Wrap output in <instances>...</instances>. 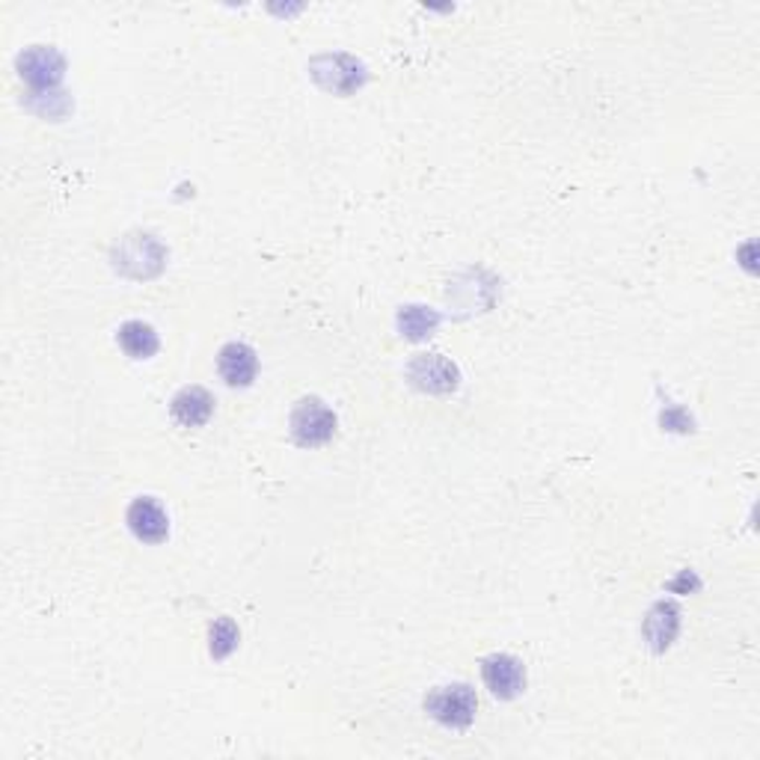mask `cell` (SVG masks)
I'll use <instances>...</instances> for the list:
<instances>
[{"instance_id":"1","label":"cell","mask_w":760,"mask_h":760,"mask_svg":"<svg viewBox=\"0 0 760 760\" xmlns=\"http://www.w3.org/2000/svg\"><path fill=\"white\" fill-rule=\"evenodd\" d=\"M425 710L431 716L437 719L439 725H449V728H467L472 719H475V710H479V698L467 684L455 686H439L434 689L429 698H425Z\"/></svg>"},{"instance_id":"2","label":"cell","mask_w":760,"mask_h":760,"mask_svg":"<svg viewBox=\"0 0 760 760\" xmlns=\"http://www.w3.org/2000/svg\"><path fill=\"white\" fill-rule=\"evenodd\" d=\"M291 434L300 446H322L336 434V413L322 398H300L291 410Z\"/></svg>"},{"instance_id":"3","label":"cell","mask_w":760,"mask_h":760,"mask_svg":"<svg viewBox=\"0 0 760 760\" xmlns=\"http://www.w3.org/2000/svg\"><path fill=\"white\" fill-rule=\"evenodd\" d=\"M408 377L417 389L437 393V396L451 393V389L458 386V381H461L458 365L451 363V360H446L443 353H422V357H417V360L410 363Z\"/></svg>"},{"instance_id":"4","label":"cell","mask_w":760,"mask_h":760,"mask_svg":"<svg viewBox=\"0 0 760 760\" xmlns=\"http://www.w3.org/2000/svg\"><path fill=\"white\" fill-rule=\"evenodd\" d=\"M482 677L496 698H517L526 686L523 663L511 653H491L482 663Z\"/></svg>"},{"instance_id":"5","label":"cell","mask_w":760,"mask_h":760,"mask_svg":"<svg viewBox=\"0 0 760 760\" xmlns=\"http://www.w3.org/2000/svg\"><path fill=\"white\" fill-rule=\"evenodd\" d=\"M129 529L143 544H161L170 535V517L155 499L140 496L129 508Z\"/></svg>"},{"instance_id":"6","label":"cell","mask_w":760,"mask_h":760,"mask_svg":"<svg viewBox=\"0 0 760 760\" xmlns=\"http://www.w3.org/2000/svg\"><path fill=\"white\" fill-rule=\"evenodd\" d=\"M19 69H22V77L27 84L36 86V89H48V86L60 84L65 63L55 48L36 45V48H31V51H24L19 57Z\"/></svg>"},{"instance_id":"7","label":"cell","mask_w":760,"mask_h":760,"mask_svg":"<svg viewBox=\"0 0 760 760\" xmlns=\"http://www.w3.org/2000/svg\"><path fill=\"white\" fill-rule=\"evenodd\" d=\"M217 369L229 386H250L258 372L256 351L244 342H229L217 357Z\"/></svg>"},{"instance_id":"8","label":"cell","mask_w":760,"mask_h":760,"mask_svg":"<svg viewBox=\"0 0 760 760\" xmlns=\"http://www.w3.org/2000/svg\"><path fill=\"white\" fill-rule=\"evenodd\" d=\"M215 410V398L205 393L203 386H188L179 396L172 398V417L184 429H200L212 419Z\"/></svg>"},{"instance_id":"9","label":"cell","mask_w":760,"mask_h":760,"mask_svg":"<svg viewBox=\"0 0 760 760\" xmlns=\"http://www.w3.org/2000/svg\"><path fill=\"white\" fill-rule=\"evenodd\" d=\"M677 630H680V610L675 603H656L644 618V639L656 653L675 642Z\"/></svg>"},{"instance_id":"10","label":"cell","mask_w":760,"mask_h":760,"mask_svg":"<svg viewBox=\"0 0 760 760\" xmlns=\"http://www.w3.org/2000/svg\"><path fill=\"white\" fill-rule=\"evenodd\" d=\"M119 348L129 353L131 360H149L158 351V333L143 322H125L117 333Z\"/></svg>"},{"instance_id":"11","label":"cell","mask_w":760,"mask_h":760,"mask_svg":"<svg viewBox=\"0 0 760 760\" xmlns=\"http://www.w3.org/2000/svg\"><path fill=\"white\" fill-rule=\"evenodd\" d=\"M439 324L437 312L425 310V306H408V310L398 315V327L408 339H425L434 333V327Z\"/></svg>"},{"instance_id":"12","label":"cell","mask_w":760,"mask_h":760,"mask_svg":"<svg viewBox=\"0 0 760 760\" xmlns=\"http://www.w3.org/2000/svg\"><path fill=\"white\" fill-rule=\"evenodd\" d=\"M238 648V627L232 618H217L212 624V656L215 660H226L229 653Z\"/></svg>"}]
</instances>
